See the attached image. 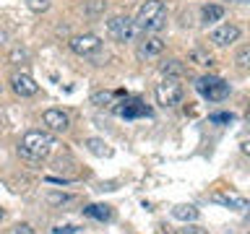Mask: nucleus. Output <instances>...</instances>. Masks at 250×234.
I'll list each match as a JSON object with an SVG mask.
<instances>
[{"mask_svg": "<svg viewBox=\"0 0 250 234\" xmlns=\"http://www.w3.org/2000/svg\"><path fill=\"white\" fill-rule=\"evenodd\" d=\"M55 146H58V140H55V136L50 130H29L19 143V154L23 159L42 161L55 151Z\"/></svg>", "mask_w": 250, "mask_h": 234, "instance_id": "1", "label": "nucleus"}, {"mask_svg": "<svg viewBox=\"0 0 250 234\" xmlns=\"http://www.w3.org/2000/svg\"><path fill=\"white\" fill-rule=\"evenodd\" d=\"M133 23L141 31H159L167 23V5L162 0H146L138 8V16L133 19Z\"/></svg>", "mask_w": 250, "mask_h": 234, "instance_id": "2", "label": "nucleus"}, {"mask_svg": "<svg viewBox=\"0 0 250 234\" xmlns=\"http://www.w3.org/2000/svg\"><path fill=\"white\" fill-rule=\"evenodd\" d=\"M195 89H198V94L208 101H224L229 97V83L222 81L219 76H201L198 81H195Z\"/></svg>", "mask_w": 250, "mask_h": 234, "instance_id": "3", "label": "nucleus"}, {"mask_svg": "<svg viewBox=\"0 0 250 234\" xmlns=\"http://www.w3.org/2000/svg\"><path fill=\"white\" fill-rule=\"evenodd\" d=\"M154 97H156V104L159 107H175L183 99V83L177 78H164L154 89Z\"/></svg>", "mask_w": 250, "mask_h": 234, "instance_id": "4", "label": "nucleus"}, {"mask_svg": "<svg viewBox=\"0 0 250 234\" xmlns=\"http://www.w3.org/2000/svg\"><path fill=\"white\" fill-rule=\"evenodd\" d=\"M107 34L117 42H128L136 34V23H133L130 16H115V19L107 21Z\"/></svg>", "mask_w": 250, "mask_h": 234, "instance_id": "5", "label": "nucleus"}, {"mask_svg": "<svg viewBox=\"0 0 250 234\" xmlns=\"http://www.w3.org/2000/svg\"><path fill=\"white\" fill-rule=\"evenodd\" d=\"M70 50L81 58H94L102 50V39L97 34H76L70 39Z\"/></svg>", "mask_w": 250, "mask_h": 234, "instance_id": "6", "label": "nucleus"}, {"mask_svg": "<svg viewBox=\"0 0 250 234\" xmlns=\"http://www.w3.org/2000/svg\"><path fill=\"white\" fill-rule=\"evenodd\" d=\"M42 125L50 133H65L68 130V115L62 112V109H44V115H42Z\"/></svg>", "mask_w": 250, "mask_h": 234, "instance_id": "7", "label": "nucleus"}, {"mask_svg": "<svg viewBox=\"0 0 250 234\" xmlns=\"http://www.w3.org/2000/svg\"><path fill=\"white\" fill-rule=\"evenodd\" d=\"M11 89L19 94V97H34L39 91V83L29 73H13L11 76Z\"/></svg>", "mask_w": 250, "mask_h": 234, "instance_id": "8", "label": "nucleus"}, {"mask_svg": "<svg viewBox=\"0 0 250 234\" xmlns=\"http://www.w3.org/2000/svg\"><path fill=\"white\" fill-rule=\"evenodd\" d=\"M240 39V26H234V23H222L219 29L211 31V42L216 47H227L232 42H237Z\"/></svg>", "mask_w": 250, "mask_h": 234, "instance_id": "9", "label": "nucleus"}, {"mask_svg": "<svg viewBox=\"0 0 250 234\" xmlns=\"http://www.w3.org/2000/svg\"><path fill=\"white\" fill-rule=\"evenodd\" d=\"M164 52V42L159 37H148V39H144V42L138 44V50H136V55L141 60H148V58H156V55H162Z\"/></svg>", "mask_w": 250, "mask_h": 234, "instance_id": "10", "label": "nucleus"}, {"mask_svg": "<svg viewBox=\"0 0 250 234\" xmlns=\"http://www.w3.org/2000/svg\"><path fill=\"white\" fill-rule=\"evenodd\" d=\"M214 200L222 203V206H227V208H234V211H245V208H248V198H245V195H240V193H234V190H229V193H216Z\"/></svg>", "mask_w": 250, "mask_h": 234, "instance_id": "11", "label": "nucleus"}, {"mask_svg": "<svg viewBox=\"0 0 250 234\" xmlns=\"http://www.w3.org/2000/svg\"><path fill=\"white\" fill-rule=\"evenodd\" d=\"M115 112L120 117H138V115H148V107L138 99H130V101H120L115 107Z\"/></svg>", "mask_w": 250, "mask_h": 234, "instance_id": "12", "label": "nucleus"}, {"mask_svg": "<svg viewBox=\"0 0 250 234\" xmlns=\"http://www.w3.org/2000/svg\"><path fill=\"white\" fill-rule=\"evenodd\" d=\"M83 216L94 218V221H112L115 211H112V206H104V203H91V206L83 208Z\"/></svg>", "mask_w": 250, "mask_h": 234, "instance_id": "13", "label": "nucleus"}, {"mask_svg": "<svg viewBox=\"0 0 250 234\" xmlns=\"http://www.w3.org/2000/svg\"><path fill=\"white\" fill-rule=\"evenodd\" d=\"M172 218H177V221H195L198 218V208L190 206V203H180V206L172 208Z\"/></svg>", "mask_w": 250, "mask_h": 234, "instance_id": "14", "label": "nucleus"}, {"mask_svg": "<svg viewBox=\"0 0 250 234\" xmlns=\"http://www.w3.org/2000/svg\"><path fill=\"white\" fill-rule=\"evenodd\" d=\"M159 70H162V76H167V78H180L185 73V65L180 60H167L159 65Z\"/></svg>", "mask_w": 250, "mask_h": 234, "instance_id": "15", "label": "nucleus"}, {"mask_svg": "<svg viewBox=\"0 0 250 234\" xmlns=\"http://www.w3.org/2000/svg\"><path fill=\"white\" fill-rule=\"evenodd\" d=\"M86 148H89L94 156H107V159L112 156V148H109L102 138H89V140H86Z\"/></svg>", "mask_w": 250, "mask_h": 234, "instance_id": "16", "label": "nucleus"}, {"mask_svg": "<svg viewBox=\"0 0 250 234\" xmlns=\"http://www.w3.org/2000/svg\"><path fill=\"white\" fill-rule=\"evenodd\" d=\"M201 16H203V21H206V23H214V21H219L224 16V8L222 5H206L201 11Z\"/></svg>", "mask_w": 250, "mask_h": 234, "instance_id": "17", "label": "nucleus"}, {"mask_svg": "<svg viewBox=\"0 0 250 234\" xmlns=\"http://www.w3.org/2000/svg\"><path fill=\"white\" fill-rule=\"evenodd\" d=\"M70 200H73V195H68V193H50L47 195L50 206H62V203H70Z\"/></svg>", "mask_w": 250, "mask_h": 234, "instance_id": "18", "label": "nucleus"}, {"mask_svg": "<svg viewBox=\"0 0 250 234\" xmlns=\"http://www.w3.org/2000/svg\"><path fill=\"white\" fill-rule=\"evenodd\" d=\"M26 8L31 13H44L50 11V0H26Z\"/></svg>", "mask_w": 250, "mask_h": 234, "instance_id": "19", "label": "nucleus"}, {"mask_svg": "<svg viewBox=\"0 0 250 234\" xmlns=\"http://www.w3.org/2000/svg\"><path fill=\"white\" fill-rule=\"evenodd\" d=\"M190 60L198 62V65H214V58H211V55H206V52H201V50H193V52H190Z\"/></svg>", "mask_w": 250, "mask_h": 234, "instance_id": "20", "label": "nucleus"}, {"mask_svg": "<svg viewBox=\"0 0 250 234\" xmlns=\"http://www.w3.org/2000/svg\"><path fill=\"white\" fill-rule=\"evenodd\" d=\"M8 60H11L13 65H21V62H26V60H29V52L23 50V47H16V50L11 52V58H8Z\"/></svg>", "mask_w": 250, "mask_h": 234, "instance_id": "21", "label": "nucleus"}, {"mask_svg": "<svg viewBox=\"0 0 250 234\" xmlns=\"http://www.w3.org/2000/svg\"><path fill=\"white\" fill-rule=\"evenodd\" d=\"M237 65L240 68H248L250 65V47H242V50L237 52Z\"/></svg>", "mask_w": 250, "mask_h": 234, "instance_id": "22", "label": "nucleus"}, {"mask_svg": "<svg viewBox=\"0 0 250 234\" xmlns=\"http://www.w3.org/2000/svg\"><path fill=\"white\" fill-rule=\"evenodd\" d=\"M91 101H94V104H99V107H104V104H109V101H112V94H109V91H104V94H94Z\"/></svg>", "mask_w": 250, "mask_h": 234, "instance_id": "23", "label": "nucleus"}, {"mask_svg": "<svg viewBox=\"0 0 250 234\" xmlns=\"http://www.w3.org/2000/svg\"><path fill=\"white\" fill-rule=\"evenodd\" d=\"M5 234H34V229H31L29 224H16V226H11Z\"/></svg>", "mask_w": 250, "mask_h": 234, "instance_id": "24", "label": "nucleus"}, {"mask_svg": "<svg viewBox=\"0 0 250 234\" xmlns=\"http://www.w3.org/2000/svg\"><path fill=\"white\" fill-rule=\"evenodd\" d=\"M208 120L214 122V125H219V122H232V115H229V112H216V115H211Z\"/></svg>", "mask_w": 250, "mask_h": 234, "instance_id": "25", "label": "nucleus"}, {"mask_svg": "<svg viewBox=\"0 0 250 234\" xmlns=\"http://www.w3.org/2000/svg\"><path fill=\"white\" fill-rule=\"evenodd\" d=\"M78 232V226H73V224H65V226H55L52 229V234H76Z\"/></svg>", "mask_w": 250, "mask_h": 234, "instance_id": "26", "label": "nucleus"}, {"mask_svg": "<svg viewBox=\"0 0 250 234\" xmlns=\"http://www.w3.org/2000/svg\"><path fill=\"white\" fill-rule=\"evenodd\" d=\"M185 234H208V232H206V229H201V226H188Z\"/></svg>", "mask_w": 250, "mask_h": 234, "instance_id": "27", "label": "nucleus"}, {"mask_svg": "<svg viewBox=\"0 0 250 234\" xmlns=\"http://www.w3.org/2000/svg\"><path fill=\"white\" fill-rule=\"evenodd\" d=\"M5 39H8V34H5V31H3V29H0V44H3V42H5Z\"/></svg>", "mask_w": 250, "mask_h": 234, "instance_id": "28", "label": "nucleus"}, {"mask_svg": "<svg viewBox=\"0 0 250 234\" xmlns=\"http://www.w3.org/2000/svg\"><path fill=\"white\" fill-rule=\"evenodd\" d=\"M156 234H175V232H169V229H159Z\"/></svg>", "mask_w": 250, "mask_h": 234, "instance_id": "29", "label": "nucleus"}, {"mask_svg": "<svg viewBox=\"0 0 250 234\" xmlns=\"http://www.w3.org/2000/svg\"><path fill=\"white\" fill-rule=\"evenodd\" d=\"M3 216H5V211H3V208H0V218H3Z\"/></svg>", "mask_w": 250, "mask_h": 234, "instance_id": "30", "label": "nucleus"}, {"mask_svg": "<svg viewBox=\"0 0 250 234\" xmlns=\"http://www.w3.org/2000/svg\"><path fill=\"white\" fill-rule=\"evenodd\" d=\"M237 3H248V0H237Z\"/></svg>", "mask_w": 250, "mask_h": 234, "instance_id": "31", "label": "nucleus"}, {"mask_svg": "<svg viewBox=\"0 0 250 234\" xmlns=\"http://www.w3.org/2000/svg\"><path fill=\"white\" fill-rule=\"evenodd\" d=\"M0 94H3V83H0Z\"/></svg>", "mask_w": 250, "mask_h": 234, "instance_id": "32", "label": "nucleus"}]
</instances>
